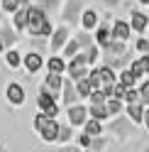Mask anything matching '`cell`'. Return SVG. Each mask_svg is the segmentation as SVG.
Returning <instances> with one entry per match:
<instances>
[{
    "label": "cell",
    "instance_id": "cell-1",
    "mask_svg": "<svg viewBox=\"0 0 149 152\" xmlns=\"http://www.w3.org/2000/svg\"><path fill=\"white\" fill-rule=\"evenodd\" d=\"M27 30L37 37H46L51 34V25L46 22V15H44V7L42 5H30V22H27Z\"/></svg>",
    "mask_w": 149,
    "mask_h": 152
},
{
    "label": "cell",
    "instance_id": "cell-2",
    "mask_svg": "<svg viewBox=\"0 0 149 152\" xmlns=\"http://www.w3.org/2000/svg\"><path fill=\"white\" fill-rule=\"evenodd\" d=\"M34 128L42 132V140L44 142H54V140H59V123L49 118L46 113H39V115L34 118Z\"/></svg>",
    "mask_w": 149,
    "mask_h": 152
},
{
    "label": "cell",
    "instance_id": "cell-3",
    "mask_svg": "<svg viewBox=\"0 0 149 152\" xmlns=\"http://www.w3.org/2000/svg\"><path fill=\"white\" fill-rule=\"evenodd\" d=\"M86 108L83 106H78V103H71L69 106V110H66V115H69V120H71V125H81L83 120H86Z\"/></svg>",
    "mask_w": 149,
    "mask_h": 152
},
{
    "label": "cell",
    "instance_id": "cell-4",
    "mask_svg": "<svg viewBox=\"0 0 149 152\" xmlns=\"http://www.w3.org/2000/svg\"><path fill=\"white\" fill-rule=\"evenodd\" d=\"M12 15H15V27L17 30H25L27 22H30V5H20Z\"/></svg>",
    "mask_w": 149,
    "mask_h": 152
},
{
    "label": "cell",
    "instance_id": "cell-5",
    "mask_svg": "<svg viewBox=\"0 0 149 152\" xmlns=\"http://www.w3.org/2000/svg\"><path fill=\"white\" fill-rule=\"evenodd\" d=\"M7 101L15 103V106H22L25 103V91H22L20 83H10L7 86Z\"/></svg>",
    "mask_w": 149,
    "mask_h": 152
},
{
    "label": "cell",
    "instance_id": "cell-6",
    "mask_svg": "<svg viewBox=\"0 0 149 152\" xmlns=\"http://www.w3.org/2000/svg\"><path fill=\"white\" fill-rule=\"evenodd\" d=\"M127 115H129L132 123H142V118H144V106H142L139 101L129 103V106H127Z\"/></svg>",
    "mask_w": 149,
    "mask_h": 152
},
{
    "label": "cell",
    "instance_id": "cell-7",
    "mask_svg": "<svg viewBox=\"0 0 149 152\" xmlns=\"http://www.w3.org/2000/svg\"><path fill=\"white\" fill-rule=\"evenodd\" d=\"M137 76H144V74H149V54H144V56H139L137 61H132V66H129Z\"/></svg>",
    "mask_w": 149,
    "mask_h": 152
},
{
    "label": "cell",
    "instance_id": "cell-8",
    "mask_svg": "<svg viewBox=\"0 0 149 152\" xmlns=\"http://www.w3.org/2000/svg\"><path fill=\"white\" fill-rule=\"evenodd\" d=\"M61 91H64V101H66V106H71V103L78 98V88H73L71 81H64L61 83Z\"/></svg>",
    "mask_w": 149,
    "mask_h": 152
},
{
    "label": "cell",
    "instance_id": "cell-9",
    "mask_svg": "<svg viewBox=\"0 0 149 152\" xmlns=\"http://www.w3.org/2000/svg\"><path fill=\"white\" fill-rule=\"evenodd\" d=\"M147 25H149V17H147L144 12L135 10V12H132V27H135L137 32H144V30H147Z\"/></svg>",
    "mask_w": 149,
    "mask_h": 152
},
{
    "label": "cell",
    "instance_id": "cell-10",
    "mask_svg": "<svg viewBox=\"0 0 149 152\" xmlns=\"http://www.w3.org/2000/svg\"><path fill=\"white\" fill-rule=\"evenodd\" d=\"M66 37H69V30H66V27H59V30L51 34V49H54V52L61 49V44L66 42Z\"/></svg>",
    "mask_w": 149,
    "mask_h": 152
},
{
    "label": "cell",
    "instance_id": "cell-11",
    "mask_svg": "<svg viewBox=\"0 0 149 152\" xmlns=\"http://www.w3.org/2000/svg\"><path fill=\"white\" fill-rule=\"evenodd\" d=\"M88 113L93 118H98V120H105L108 115H110V110H108V106H103V103H90V108H88Z\"/></svg>",
    "mask_w": 149,
    "mask_h": 152
},
{
    "label": "cell",
    "instance_id": "cell-12",
    "mask_svg": "<svg viewBox=\"0 0 149 152\" xmlns=\"http://www.w3.org/2000/svg\"><path fill=\"white\" fill-rule=\"evenodd\" d=\"M25 66H27V71H39V66H42V56L37 54V52H32V54H27V59H25Z\"/></svg>",
    "mask_w": 149,
    "mask_h": 152
},
{
    "label": "cell",
    "instance_id": "cell-13",
    "mask_svg": "<svg viewBox=\"0 0 149 152\" xmlns=\"http://www.w3.org/2000/svg\"><path fill=\"white\" fill-rule=\"evenodd\" d=\"M113 34L117 37V39H127V37H129V25L122 22V20H117V22L113 25Z\"/></svg>",
    "mask_w": 149,
    "mask_h": 152
},
{
    "label": "cell",
    "instance_id": "cell-14",
    "mask_svg": "<svg viewBox=\"0 0 149 152\" xmlns=\"http://www.w3.org/2000/svg\"><path fill=\"white\" fill-rule=\"evenodd\" d=\"M81 22H83V27H86V30H93V27H95V22H98V12H95V10H83Z\"/></svg>",
    "mask_w": 149,
    "mask_h": 152
},
{
    "label": "cell",
    "instance_id": "cell-15",
    "mask_svg": "<svg viewBox=\"0 0 149 152\" xmlns=\"http://www.w3.org/2000/svg\"><path fill=\"white\" fill-rule=\"evenodd\" d=\"M44 86H49L54 93H59L61 91V76L59 74H54V71H49V76H46V83Z\"/></svg>",
    "mask_w": 149,
    "mask_h": 152
},
{
    "label": "cell",
    "instance_id": "cell-16",
    "mask_svg": "<svg viewBox=\"0 0 149 152\" xmlns=\"http://www.w3.org/2000/svg\"><path fill=\"white\" fill-rule=\"evenodd\" d=\"M76 88H78V96H90L93 93V83H90V79H78Z\"/></svg>",
    "mask_w": 149,
    "mask_h": 152
},
{
    "label": "cell",
    "instance_id": "cell-17",
    "mask_svg": "<svg viewBox=\"0 0 149 152\" xmlns=\"http://www.w3.org/2000/svg\"><path fill=\"white\" fill-rule=\"evenodd\" d=\"M100 81H103V86H105V83H115V74H113V66H100Z\"/></svg>",
    "mask_w": 149,
    "mask_h": 152
},
{
    "label": "cell",
    "instance_id": "cell-18",
    "mask_svg": "<svg viewBox=\"0 0 149 152\" xmlns=\"http://www.w3.org/2000/svg\"><path fill=\"white\" fill-rule=\"evenodd\" d=\"M46 66H49V71H54V74H64V69H66V64H64L61 56H51Z\"/></svg>",
    "mask_w": 149,
    "mask_h": 152
},
{
    "label": "cell",
    "instance_id": "cell-19",
    "mask_svg": "<svg viewBox=\"0 0 149 152\" xmlns=\"http://www.w3.org/2000/svg\"><path fill=\"white\" fill-rule=\"evenodd\" d=\"M86 132H88L90 137H98L100 132H103V130H100V120H98V118H93V120H88V123H86Z\"/></svg>",
    "mask_w": 149,
    "mask_h": 152
},
{
    "label": "cell",
    "instance_id": "cell-20",
    "mask_svg": "<svg viewBox=\"0 0 149 152\" xmlns=\"http://www.w3.org/2000/svg\"><path fill=\"white\" fill-rule=\"evenodd\" d=\"M78 10H81V0H71L69 7H66V15H64V20H73Z\"/></svg>",
    "mask_w": 149,
    "mask_h": 152
},
{
    "label": "cell",
    "instance_id": "cell-21",
    "mask_svg": "<svg viewBox=\"0 0 149 152\" xmlns=\"http://www.w3.org/2000/svg\"><path fill=\"white\" fill-rule=\"evenodd\" d=\"M137 79H139V76H137L132 69H127V71H122V79H120V81H122L125 86H135V83H137Z\"/></svg>",
    "mask_w": 149,
    "mask_h": 152
},
{
    "label": "cell",
    "instance_id": "cell-22",
    "mask_svg": "<svg viewBox=\"0 0 149 152\" xmlns=\"http://www.w3.org/2000/svg\"><path fill=\"white\" fill-rule=\"evenodd\" d=\"M95 39H98V44L105 47V44L110 42V30H108V27H100V30L95 32Z\"/></svg>",
    "mask_w": 149,
    "mask_h": 152
},
{
    "label": "cell",
    "instance_id": "cell-23",
    "mask_svg": "<svg viewBox=\"0 0 149 152\" xmlns=\"http://www.w3.org/2000/svg\"><path fill=\"white\" fill-rule=\"evenodd\" d=\"M139 103H142V106H149V79L142 83V88H139Z\"/></svg>",
    "mask_w": 149,
    "mask_h": 152
},
{
    "label": "cell",
    "instance_id": "cell-24",
    "mask_svg": "<svg viewBox=\"0 0 149 152\" xmlns=\"http://www.w3.org/2000/svg\"><path fill=\"white\" fill-rule=\"evenodd\" d=\"M105 49H108V54H125V44H120V42H108Z\"/></svg>",
    "mask_w": 149,
    "mask_h": 152
},
{
    "label": "cell",
    "instance_id": "cell-25",
    "mask_svg": "<svg viewBox=\"0 0 149 152\" xmlns=\"http://www.w3.org/2000/svg\"><path fill=\"white\" fill-rule=\"evenodd\" d=\"M20 5H22L20 0H3V10H5V12H10V15H12Z\"/></svg>",
    "mask_w": 149,
    "mask_h": 152
},
{
    "label": "cell",
    "instance_id": "cell-26",
    "mask_svg": "<svg viewBox=\"0 0 149 152\" xmlns=\"http://www.w3.org/2000/svg\"><path fill=\"white\" fill-rule=\"evenodd\" d=\"M125 101H127V103L139 101V91H137L135 86H127V91H125Z\"/></svg>",
    "mask_w": 149,
    "mask_h": 152
},
{
    "label": "cell",
    "instance_id": "cell-27",
    "mask_svg": "<svg viewBox=\"0 0 149 152\" xmlns=\"http://www.w3.org/2000/svg\"><path fill=\"white\" fill-rule=\"evenodd\" d=\"M81 49V44H78V39H71L69 44H66V49H64V54H66V56H73V54H76Z\"/></svg>",
    "mask_w": 149,
    "mask_h": 152
},
{
    "label": "cell",
    "instance_id": "cell-28",
    "mask_svg": "<svg viewBox=\"0 0 149 152\" xmlns=\"http://www.w3.org/2000/svg\"><path fill=\"white\" fill-rule=\"evenodd\" d=\"M5 59H7V64H10V66H20V54H17L15 49L7 52V54H5Z\"/></svg>",
    "mask_w": 149,
    "mask_h": 152
},
{
    "label": "cell",
    "instance_id": "cell-29",
    "mask_svg": "<svg viewBox=\"0 0 149 152\" xmlns=\"http://www.w3.org/2000/svg\"><path fill=\"white\" fill-rule=\"evenodd\" d=\"M120 98H113L110 96V101H108V110H110V115H115V113H120Z\"/></svg>",
    "mask_w": 149,
    "mask_h": 152
},
{
    "label": "cell",
    "instance_id": "cell-30",
    "mask_svg": "<svg viewBox=\"0 0 149 152\" xmlns=\"http://www.w3.org/2000/svg\"><path fill=\"white\" fill-rule=\"evenodd\" d=\"M90 98H93V103H103V101H105L108 96H105V91H103V88H93Z\"/></svg>",
    "mask_w": 149,
    "mask_h": 152
},
{
    "label": "cell",
    "instance_id": "cell-31",
    "mask_svg": "<svg viewBox=\"0 0 149 152\" xmlns=\"http://www.w3.org/2000/svg\"><path fill=\"white\" fill-rule=\"evenodd\" d=\"M78 145H81V147H90V145H93V137L88 135V132H83V135L78 137Z\"/></svg>",
    "mask_w": 149,
    "mask_h": 152
},
{
    "label": "cell",
    "instance_id": "cell-32",
    "mask_svg": "<svg viewBox=\"0 0 149 152\" xmlns=\"http://www.w3.org/2000/svg\"><path fill=\"white\" fill-rule=\"evenodd\" d=\"M0 39H3V42H5V44H10V42H12V39H15V34H12V32H10V30H7V27H5V30H3V32H0Z\"/></svg>",
    "mask_w": 149,
    "mask_h": 152
},
{
    "label": "cell",
    "instance_id": "cell-33",
    "mask_svg": "<svg viewBox=\"0 0 149 152\" xmlns=\"http://www.w3.org/2000/svg\"><path fill=\"white\" fill-rule=\"evenodd\" d=\"M59 140H61V142L71 140V128H59Z\"/></svg>",
    "mask_w": 149,
    "mask_h": 152
},
{
    "label": "cell",
    "instance_id": "cell-34",
    "mask_svg": "<svg viewBox=\"0 0 149 152\" xmlns=\"http://www.w3.org/2000/svg\"><path fill=\"white\" fill-rule=\"evenodd\" d=\"M86 56H88V64H90V61H95V59H98V49H95V47H88Z\"/></svg>",
    "mask_w": 149,
    "mask_h": 152
},
{
    "label": "cell",
    "instance_id": "cell-35",
    "mask_svg": "<svg viewBox=\"0 0 149 152\" xmlns=\"http://www.w3.org/2000/svg\"><path fill=\"white\" fill-rule=\"evenodd\" d=\"M115 130H120V135H127V123L125 120H117L115 123Z\"/></svg>",
    "mask_w": 149,
    "mask_h": 152
},
{
    "label": "cell",
    "instance_id": "cell-36",
    "mask_svg": "<svg viewBox=\"0 0 149 152\" xmlns=\"http://www.w3.org/2000/svg\"><path fill=\"white\" fill-rule=\"evenodd\" d=\"M137 49H139V52H147V54H149V39H139V42H137Z\"/></svg>",
    "mask_w": 149,
    "mask_h": 152
},
{
    "label": "cell",
    "instance_id": "cell-37",
    "mask_svg": "<svg viewBox=\"0 0 149 152\" xmlns=\"http://www.w3.org/2000/svg\"><path fill=\"white\" fill-rule=\"evenodd\" d=\"M44 113L49 118H56V113H59V108H56V103H54V106H49V108H44Z\"/></svg>",
    "mask_w": 149,
    "mask_h": 152
},
{
    "label": "cell",
    "instance_id": "cell-38",
    "mask_svg": "<svg viewBox=\"0 0 149 152\" xmlns=\"http://www.w3.org/2000/svg\"><path fill=\"white\" fill-rule=\"evenodd\" d=\"M78 44L81 47H90V37L88 34H78Z\"/></svg>",
    "mask_w": 149,
    "mask_h": 152
},
{
    "label": "cell",
    "instance_id": "cell-39",
    "mask_svg": "<svg viewBox=\"0 0 149 152\" xmlns=\"http://www.w3.org/2000/svg\"><path fill=\"white\" fill-rule=\"evenodd\" d=\"M142 123L149 128V108H144V118H142Z\"/></svg>",
    "mask_w": 149,
    "mask_h": 152
},
{
    "label": "cell",
    "instance_id": "cell-40",
    "mask_svg": "<svg viewBox=\"0 0 149 152\" xmlns=\"http://www.w3.org/2000/svg\"><path fill=\"white\" fill-rule=\"evenodd\" d=\"M120 0H105V5H117Z\"/></svg>",
    "mask_w": 149,
    "mask_h": 152
},
{
    "label": "cell",
    "instance_id": "cell-41",
    "mask_svg": "<svg viewBox=\"0 0 149 152\" xmlns=\"http://www.w3.org/2000/svg\"><path fill=\"white\" fill-rule=\"evenodd\" d=\"M3 49H5V42H3V39H0V52H3Z\"/></svg>",
    "mask_w": 149,
    "mask_h": 152
},
{
    "label": "cell",
    "instance_id": "cell-42",
    "mask_svg": "<svg viewBox=\"0 0 149 152\" xmlns=\"http://www.w3.org/2000/svg\"><path fill=\"white\" fill-rule=\"evenodd\" d=\"M139 3H144V5H149V0H139Z\"/></svg>",
    "mask_w": 149,
    "mask_h": 152
}]
</instances>
